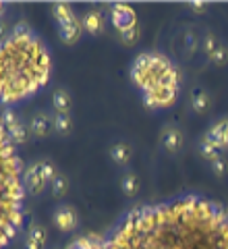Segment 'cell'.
<instances>
[{
  "instance_id": "1",
  "label": "cell",
  "mask_w": 228,
  "mask_h": 249,
  "mask_svg": "<svg viewBox=\"0 0 228 249\" xmlns=\"http://www.w3.org/2000/svg\"><path fill=\"white\" fill-rule=\"evenodd\" d=\"M48 79V56L35 40L11 37L2 50V100L15 102L34 93Z\"/></svg>"
},
{
  "instance_id": "2",
  "label": "cell",
  "mask_w": 228,
  "mask_h": 249,
  "mask_svg": "<svg viewBox=\"0 0 228 249\" xmlns=\"http://www.w3.org/2000/svg\"><path fill=\"white\" fill-rule=\"evenodd\" d=\"M176 96H178V88H164V85H158L154 91L145 93L143 104H145V108H149V110H156V108H164V106L175 104Z\"/></svg>"
},
{
  "instance_id": "3",
  "label": "cell",
  "mask_w": 228,
  "mask_h": 249,
  "mask_svg": "<svg viewBox=\"0 0 228 249\" xmlns=\"http://www.w3.org/2000/svg\"><path fill=\"white\" fill-rule=\"evenodd\" d=\"M112 23L119 31L137 27L135 25V11L127 4H112Z\"/></svg>"
},
{
  "instance_id": "4",
  "label": "cell",
  "mask_w": 228,
  "mask_h": 249,
  "mask_svg": "<svg viewBox=\"0 0 228 249\" xmlns=\"http://www.w3.org/2000/svg\"><path fill=\"white\" fill-rule=\"evenodd\" d=\"M54 227H58L62 232H70L77 227V212L70 206H60L52 216Z\"/></svg>"
},
{
  "instance_id": "5",
  "label": "cell",
  "mask_w": 228,
  "mask_h": 249,
  "mask_svg": "<svg viewBox=\"0 0 228 249\" xmlns=\"http://www.w3.org/2000/svg\"><path fill=\"white\" fill-rule=\"evenodd\" d=\"M23 185H25V189L31 193V196H40V193L44 191L46 187V181L44 177L40 173V166H37V162H34V164H29V168L25 170V177H23Z\"/></svg>"
},
{
  "instance_id": "6",
  "label": "cell",
  "mask_w": 228,
  "mask_h": 249,
  "mask_svg": "<svg viewBox=\"0 0 228 249\" xmlns=\"http://www.w3.org/2000/svg\"><path fill=\"white\" fill-rule=\"evenodd\" d=\"M206 139L214 147H218V150H226L228 147V119L218 121L206 133Z\"/></svg>"
},
{
  "instance_id": "7",
  "label": "cell",
  "mask_w": 228,
  "mask_h": 249,
  "mask_svg": "<svg viewBox=\"0 0 228 249\" xmlns=\"http://www.w3.org/2000/svg\"><path fill=\"white\" fill-rule=\"evenodd\" d=\"M183 143H185V137L180 133V129L176 127H166L162 131V145L168 154H178L183 150Z\"/></svg>"
},
{
  "instance_id": "8",
  "label": "cell",
  "mask_w": 228,
  "mask_h": 249,
  "mask_svg": "<svg viewBox=\"0 0 228 249\" xmlns=\"http://www.w3.org/2000/svg\"><path fill=\"white\" fill-rule=\"evenodd\" d=\"M54 127V119H50L46 112H37L31 116V123H29V131L34 133L35 137H48L50 131Z\"/></svg>"
},
{
  "instance_id": "9",
  "label": "cell",
  "mask_w": 228,
  "mask_h": 249,
  "mask_svg": "<svg viewBox=\"0 0 228 249\" xmlns=\"http://www.w3.org/2000/svg\"><path fill=\"white\" fill-rule=\"evenodd\" d=\"M81 29H83V23L79 21V19H75V21H70V23H67V25H62L60 27V40L65 42V44H75L77 40L81 37Z\"/></svg>"
},
{
  "instance_id": "10",
  "label": "cell",
  "mask_w": 228,
  "mask_h": 249,
  "mask_svg": "<svg viewBox=\"0 0 228 249\" xmlns=\"http://www.w3.org/2000/svg\"><path fill=\"white\" fill-rule=\"evenodd\" d=\"M46 243V229L40 224H31L25 239V249H42Z\"/></svg>"
},
{
  "instance_id": "11",
  "label": "cell",
  "mask_w": 228,
  "mask_h": 249,
  "mask_svg": "<svg viewBox=\"0 0 228 249\" xmlns=\"http://www.w3.org/2000/svg\"><path fill=\"white\" fill-rule=\"evenodd\" d=\"M81 23H83V29L89 31L91 36H100L102 34V27H104V19H102V15L98 11H89L81 19Z\"/></svg>"
},
{
  "instance_id": "12",
  "label": "cell",
  "mask_w": 228,
  "mask_h": 249,
  "mask_svg": "<svg viewBox=\"0 0 228 249\" xmlns=\"http://www.w3.org/2000/svg\"><path fill=\"white\" fill-rule=\"evenodd\" d=\"M131 156H133V150L127 143H114L112 147H110V158H112L114 164H119V166L129 164Z\"/></svg>"
},
{
  "instance_id": "13",
  "label": "cell",
  "mask_w": 228,
  "mask_h": 249,
  "mask_svg": "<svg viewBox=\"0 0 228 249\" xmlns=\"http://www.w3.org/2000/svg\"><path fill=\"white\" fill-rule=\"evenodd\" d=\"M52 13H54V17H56V21H58V25H60V27L77 19L67 2H54V4H52Z\"/></svg>"
},
{
  "instance_id": "14",
  "label": "cell",
  "mask_w": 228,
  "mask_h": 249,
  "mask_svg": "<svg viewBox=\"0 0 228 249\" xmlns=\"http://www.w3.org/2000/svg\"><path fill=\"white\" fill-rule=\"evenodd\" d=\"M121 191L124 193V196H137V191H139V181H137V177L133 175V173H124L121 177Z\"/></svg>"
},
{
  "instance_id": "15",
  "label": "cell",
  "mask_w": 228,
  "mask_h": 249,
  "mask_svg": "<svg viewBox=\"0 0 228 249\" xmlns=\"http://www.w3.org/2000/svg\"><path fill=\"white\" fill-rule=\"evenodd\" d=\"M70 127H73V121H70L69 112H56V116H54V131L60 135H69Z\"/></svg>"
},
{
  "instance_id": "16",
  "label": "cell",
  "mask_w": 228,
  "mask_h": 249,
  "mask_svg": "<svg viewBox=\"0 0 228 249\" xmlns=\"http://www.w3.org/2000/svg\"><path fill=\"white\" fill-rule=\"evenodd\" d=\"M52 104H54V108H56V112H69V108H70L69 91L56 89V91H54V96H52Z\"/></svg>"
},
{
  "instance_id": "17",
  "label": "cell",
  "mask_w": 228,
  "mask_h": 249,
  "mask_svg": "<svg viewBox=\"0 0 228 249\" xmlns=\"http://www.w3.org/2000/svg\"><path fill=\"white\" fill-rule=\"evenodd\" d=\"M191 106H193V110L195 112H199L203 114L210 108V98H208V93H203L201 89H197L193 93V98H191Z\"/></svg>"
},
{
  "instance_id": "18",
  "label": "cell",
  "mask_w": 228,
  "mask_h": 249,
  "mask_svg": "<svg viewBox=\"0 0 228 249\" xmlns=\"http://www.w3.org/2000/svg\"><path fill=\"white\" fill-rule=\"evenodd\" d=\"M4 131V129H2ZM6 133H9V139H11V142L13 143H25L27 142V139H29V131L25 129V124H17V127H13L11 131H6Z\"/></svg>"
},
{
  "instance_id": "19",
  "label": "cell",
  "mask_w": 228,
  "mask_h": 249,
  "mask_svg": "<svg viewBox=\"0 0 228 249\" xmlns=\"http://www.w3.org/2000/svg\"><path fill=\"white\" fill-rule=\"evenodd\" d=\"M170 69V62L164 58V56H160V54H152V69H149V71H152L156 77H160L162 73H166Z\"/></svg>"
},
{
  "instance_id": "20",
  "label": "cell",
  "mask_w": 228,
  "mask_h": 249,
  "mask_svg": "<svg viewBox=\"0 0 228 249\" xmlns=\"http://www.w3.org/2000/svg\"><path fill=\"white\" fill-rule=\"evenodd\" d=\"M199 154H201L208 162H211L214 158H218V156H220V150H218V147H214L206 137H203L201 142H199Z\"/></svg>"
},
{
  "instance_id": "21",
  "label": "cell",
  "mask_w": 228,
  "mask_h": 249,
  "mask_svg": "<svg viewBox=\"0 0 228 249\" xmlns=\"http://www.w3.org/2000/svg\"><path fill=\"white\" fill-rule=\"evenodd\" d=\"M50 185H52V196H54V197H62V196L67 193V189H69L67 177H65V175H60V173H58V177L54 178Z\"/></svg>"
},
{
  "instance_id": "22",
  "label": "cell",
  "mask_w": 228,
  "mask_h": 249,
  "mask_svg": "<svg viewBox=\"0 0 228 249\" xmlns=\"http://www.w3.org/2000/svg\"><path fill=\"white\" fill-rule=\"evenodd\" d=\"M37 166H40V173H42V177H44V181H46V183H52L54 178L58 177L56 168H54V164H52L50 160H42V162H37Z\"/></svg>"
},
{
  "instance_id": "23",
  "label": "cell",
  "mask_w": 228,
  "mask_h": 249,
  "mask_svg": "<svg viewBox=\"0 0 228 249\" xmlns=\"http://www.w3.org/2000/svg\"><path fill=\"white\" fill-rule=\"evenodd\" d=\"M158 83L164 85V88H176V85H178V73H176V69L170 67L166 73H162L158 77Z\"/></svg>"
},
{
  "instance_id": "24",
  "label": "cell",
  "mask_w": 228,
  "mask_h": 249,
  "mask_svg": "<svg viewBox=\"0 0 228 249\" xmlns=\"http://www.w3.org/2000/svg\"><path fill=\"white\" fill-rule=\"evenodd\" d=\"M119 40H121L124 46H133V44H137V40H139V29H137V27H131V29L119 31Z\"/></svg>"
},
{
  "instance_id": "25",
  "label": "cell",
  "mask_w": 228,
  "mask_h": 249,
  "mask_svg": "<svg viewBox=\"0 0 228 249\" xmlns=\"http://www.w3.org/2000/svg\"><path fill=\"white\" fill-rule=\"evenodd\" d=\"M2 220H9L15 229H21V224H23L21 210H2Z\"/></svg>"
},
{
  "instance_id": "26",
  "label": "cell",
  "mask_w": 228,
  "mask_h": 249,
  "mask_svg": "<svg viewBox=\"0 0 228 249\" xmlns=\"http://www.w3.org/2000/svg\"><path fill=\"white\" fill-rule=\"evenodd\" d=\"M220 46H222V44L218 42V37L214 34H208L206 37H203V50H206L208 56H211V54H214L220 48Z\"/></svg>"
},
{
  "instance_id": "27",
  "label": "cell",
  "mask_w": 228,
  "mask_h": 249,
  "mask_svg": "<svg viewBox=\"0 0 228 249\" xmlns=\"http://www.w3.org/2000/svg\"><path fill=\"white\" fill-rule=\"evenodd\" d=\"M133 69H137V71H149L152 69V54H139L133 62Z\"/></svg>"
},
{
  "instance_id": "28",
  "label": "cell",
  "mask_w": 228,
  "mask_h": 249,
  "mask_svg": "<svg viewBox=\"0 0 228 249\" xmlns=\"http://www.w3.org/2000/svg\"><path fill=\"white\" fill-rule=\"evenodd\" d=\"M19 121H17V114H15L13 110H4L2 112V129L4 131H11L13 127H17Z\"/></svg>"
},
{
  "instance_id": "29",
  "label": "cell",
  "mask_w": 228,
  "mask_h": 249,
  "mask_svg": "<svg viewBox=\"0 0 228 249\" xmlns=\"http://www.w3.org/2000/svg\"><path fill=\"white\" fill-rule=\"evenodd\" d=\"M210 60L214 62L216 67H222V65H226V60H228V50L224 48V46H220V48H218V50H216V52L210 56Z\"/></svg>"
},
{
  "instance_id": "30",
  "label": "cell",
  "mask_w": 228,
  "mask_h": 249,
  "mask_svg": "<svg viewBox=\"0 0 228 249\" xmlns=\"http://www.w3.org/2000/svg\"><path fill=\"white\" fill-rule=\"evenodd\" d=\"M210 166H211V170H214L216 177H224V173H226V162H224L222 156H218V158L211 160Z\"/></svg>"
},
{
  "instance_id": "31",
  "label": "cell",
  "mask_w": 228,
  "mask_h": 249,
  "mask_svg": "<svg viewBox=\"0 0 228 249\" xmlns=\"http://www.w3.org/2000/svg\"><path fill=\"white\" fill-rule=\"evenodd\" d=\"M13 31H15L13 37H17V40H29V37H31V34H29V25H25V23H19V25L15 27Z\"/></svg>"
},
{
  "instance_id": "32",
  "label": "cell",
  "mask_w": 228,
  "mask_h": 249,
  "mask_svg": "<svg viewBox=\"0 0 228 249\" xmlns=\"http://www.w3.org/2000/svg\"><path fill=\"white\" fill-rule=\"evenodd\" d=\"M185 48L191 50V52L197 48V40H195V34H193V31H187V34H185Z\"/></svg>"
},
{
  "instance_id": "33",
  "label": "cell",
  "mask_w": 228,
  "mask_h": 249,
  "mask_svg": "<svg viewBox=\"0 0 228 249\" xmlns=\"http://www.w3.org/2000/svg\"><path fill=\"white\" fill-rule=\"evenodd\" d=\"M15 232H17V229H15L9 220H2V235H4V237H9V239H13V237H15Z\"/></svg>"
},
{
  "instance_id": "34",
  "label": "cell",
  "mask_w": 228,
  "mask_h": 249,
  "mask_svg": "<svg viewBox=\"0 0 228 249\" xmlns=\"http://www.w3.org/2000/svg\"><path fill=\"white\" fill-rule=\"evenodd\" d=\"M189 9H193V11H206L208 9V2H197V0H193V2H187Z\"/></svg>"
}]
</instances>
